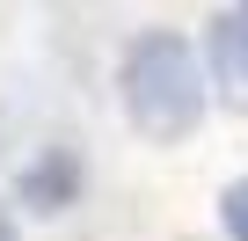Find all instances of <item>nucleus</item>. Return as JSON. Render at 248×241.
<instances>
[{"mask_svg":"<svg viewBox=\"0 0 248 241\" xmlns=\"http://www.w3.org/2000/svg\"><path fill=\"white\" fill-rule=\"evenodd\" d=\"M22 197L37 205V212H66L73 197H80V154H66V146H51L30 176H22Z\"/></svg>","mask_w":248,"mask_h":241,"instance_id":"7ed1b4c3","label":"nucleus"},{"mask_svg":"<svg viewBox=\"0 0 248 241\" xmlns=\"http://www.w3.org/2000/svg\"><path fill=\"white\" fill-rule=\"evenodd\" d=\"M0 241H22V234H15V219H8V212H0Z\"/></svg>","mask_w":248,"mask_h":241,"instance_id":"39448f33","label":"nucleus"},{"mask_svg":"<svg viewBox=\"0 0 248 241\" xmlns=\"http://www.w3.org/2000/svg\"><path fill=\"white\" fill-rule=\"evenodd\" d=\"M219 226H226V241H248V176L226 183V197H219Z\"/></svg>","mask_w":248,"mask_h":241,"instance_id":"20e7f679","label":"nucleus"},{"mask_svg":"<svg viewBox=\"0 0 248 241\" xmlns=\"http://www.w3.org/2000/svg\"><path fill=\"white\" fill-rule=\"evenodd\" d=\"M117 95H124V117L146 132V139H190L204 125V102H212V73L197 59L190 37L175 30H146L132 37V51H124L117 66Z\"/></svg>","mask_w":248,"mask_h":241,"instance_id":"f257e3e1","label":"nucleus"},{"mask_svg":"<svg viewBox=\"0 0 248 241\" xmlns=\"http://www.w3.org/2000/svg\"><path fill=\"white\" fill-rule=\"evenodd\" d=\"M204 59H212V88H219L233 110H248V0H241V8H219V15H212Z\"/></svg>","mask_w":248,"mask_h":241,"instance_id":"f03ea898","label":"nucleus"}]
</instances>
